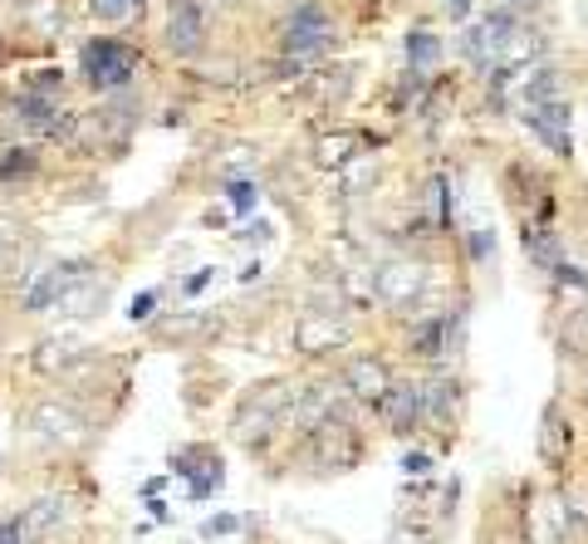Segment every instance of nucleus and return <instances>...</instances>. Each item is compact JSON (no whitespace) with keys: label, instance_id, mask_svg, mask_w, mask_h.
Segmentation results:
<instances>
[{"label":"nucleus","instance_id":"4468645a","mask_svg":"<svg viewBox=\"0 0 588 544\" xmlns=\"http://www.w3.org/2000/svg\"><path fill=\"white\" fill-rule=\"evenodd\" d=\"M402 344H407V353L417 358V363H451V329H446V309H422L412 314L407 334H402Z\"/></svg>","mask_w":588,"mask_h":544},{"label":"nucleus","instance_id":"c85d7f7f","mask_svg":"<svg viewBox=\"0 0 588 544\" xmlns=\"http://www.w3.org/2000/svg\"><path fill=\"white\" fill-rule=\"evenodd\" d=\"M246 520L241 515H211V520H202V540H226V535H236Z\"/></svg>","mask_w":588,"mask_h":544},{"label":"nucleus","instance_id":"423d86ee","mask_svg":"<svg viewBox=\"0 0 588 544\" xmlns=\"http://www.w3.org/2000/svg\"><path fill=\"white\" fill-rule=\"evenodd\" d=\"M211 45V6L206 0H187V6H172L162 20V50L172 59H196Z\"/></svg>","mask_w":588,"mask_h":544},{"label":"nucleus","instance_id":"6ab92c4d","mask_svg":"<svg viewBox=\"0 0 588 544\" xmlns=\"http://www.w3.org/2000/svg\"><path fill=\"white\" fill-rule=\"evenodd\" d=\"M402 54H407V69H417V74H432L442 64V35L437 30H427V25H412L407 35H402Z\"/></svg>","mask_w":588,"mask_h":544},{"label":"nucleus","instance_id":"412c9836","mask_svg":"<svg viewBox=\"0 0 588 544\" xmlns=\"http://www.w3.org/2000/svg\"><path fill=\"white\" fill-rule=\"evenodd\" d=\"M358 143H363V138L339 128V133L319 138V152H314V157H319V167H348V162H358Z\"/></svg>","mask_w":588,"mask_h":544},{"label":"nucleus","instance_id":"ddd939ff","mask_svg":"<svg viewBox=\"0 0 588 544\" xmlns=\"http://www.w3.org/2000/svg\"><path fill=\"white\" fill-rule=\"evenodd\" d=\"M373 412H378V422H383L392 437H417V432L427 427V422H422V383L417 378H398Z\"/></svg>","mask_w":588,"mask_h":544},{"label":"nucleus","instance_id":"f8f14e48","mask_svg":"<svg viewBox=\"0 0 588 544\" xmlns=\"http://www.w3.org/2000/svg\"><path fill=\"white\" fill-rule=\"evenodd\" d=\"M520 123L535 138L544 152L554 157H574V108L569 104H540V108H520Z\"/></svg>","mask_w":588,"mask_h":544},{"label":"nucleus","instance_id":"c756f323","mask_svg":"<svg viewBox=\"0 0 588 544\" xmlns=\"http://www.w3.org/2000/svg\"><path fill=\"white\" fill-rule=\"evenodd\" d=\"M211 280H216V265H202V270H196V275H187V280H182V285H177V295H182V300H196L206 285H211Z\"/></svg>","mask_w":588,"mask_h":544},{"label":"nucleus","instance_id":"bb28decb","mask_svg":"<svg viewBox=\"0 0 588 544\" xmlns=\"http://www.w3.org/2000/svg\"><path fill=\"white\" fill-rule=\"evenodd\" d=\"M466 255H471V265H486L496 255V231H466Z\"/></svg>","mask_w":588,"mask_h":544},{"label":"nucleus","instance_id":"393cba45","mask_svg":"<svg viewBox=\"0 0 588 544\" xmlns=\"http://www.w3.org/2000/svg\"><path fill=\"white\" fill-rule=\"evenodd\" d=\"M148 0H89V15L98 25H128V20H143Z\"/></svg>","mask_w":588,"mask_h":544},{"label":"nucleus","instance_id":"a211bd4d","mask_svg":"<svg viewBox=\"0 0 588 544\" xmlns=\"http://www.w3.org/2000/svg\"><path fill=\"white\" fill-rule=\"evenodd\" d=\"M64 520H69V500L64 496H40V500H30V505L20 510V525H25L30 540H50Z\"/></svg>","mask_w":588,"mask_h":544},{"label":"nucleus","instance_id":"f3484780","mask_svg":"<svg viewBox=\"0 0 588 544\" xmlns=\"http://www.w3.org/2000/svg\"><path fill=\"white\" fill-rule=\"evenodd\" d=\"M104 304H108V280L84 275L64 290V300L54 304V314H59V319H89V314H104Z\"/></svg>","mask_w":588,"mask_h":544},{"label":"nucleus","instance_id":"dca6fc26","mask_svg":"<svg viewBox=\"0 0 588 544\" xmlns=\"http://www.w3.org/2000/svg\"><path fill=\"white\" fill-rule=\"evenodd\" d=\"M569 442L574 432H569V417H564V402H549L540 417V461L549 471H564L569 466Z\"/></svg>","mask_w":588,"mask_h":544},{"label":"nucleus","instance_id":"7c9ffc66","mask_svg":"<svg viewBox=\"0 0 588 544\" xmlns=\"http://www.w3.org/2000/svg\"><path fill=\"white\" fill-rule=\"evenodd\" d=\"M402 476H432V456L427 451H407L402 456Z\"/></svg>","mask_w":588,"mask_h":544},{"label":"nucleus","instance_id":"7ed1b4c3","mask_svg":"<svg viewBox=\"0 0 588 544\" xmlns=\"http://www.w3.org/2000/svg\"><path fill=\"white\" fill-rule=\"evenodd\" d=\"M339 20H334V10L324 6V0H294V6L280 15L275 25V54H285V59H324V54L339 50Z\"/></svg>","mask_w":588,"mask_h":544},{"label":"nucleus","instance_id":"f257e3e1","mask_svg":"<svg viewBox=\"0 0 588 544\" xmlns=\"http://www.w3.org/2000/svg\"><path fill=\"white\" fill-rule=\"evenodd\" d=\"M300 398H304V383H294V378L260 383L255 393L241 398V412H236V422H231L236 442H241L246 451H265L270 437L290 432V417H294V407H300Z\"/></svg>","mask_w":588,"mask_h":544},{"label":"nucleus","instance_id":"473e14b6","mask_svg":"<svg viewBox=\"0 0 588 544\" xmlns=\"http://www.w3.org/2000/svg\"><path fill=\"white\" fill-rule=\"evenodd\" d=\"M388 544H432V535H427V530H412V525H398V530H392V535H388Z\"/></svg>","mask_w":588,"mask_h":544},{"label":"nucleus","instance_id":"cd10ccee","mask_svg":"<svg viewBox=\"0 0 588 544\" xmlns=\"http://www.w3.org/2000/svg\"><path fill=\"white\" fill-rule=\"evenodd\" d=\"M157 300H162V290H143V295H133V304H128V319H133V324H152V319H157Z\"/></svg>","mask_w":588,"mask_h":544},{"label":"nucleus","instance_id":"b1692460","mask_svg":"<svg viewBox=\"0 0 588 544\" xmlns=\"http://www.w3.org/2000/svg\"><path fill=\"white\" fill-rule=\"evenodd\" d=\"M211 461H221L211 446H206V442H187V446H177V451H172V476H187V481H196V476H202Z\"/></svg>","mask_w":588,"mask_h":544},{"label":"nucleus","instance_id":"39448f33","mask_svg":"<svg viewBox=\"0 0 588 544\" xmlns=\"http://www.w3.org/2000/svg\"><path fill=\"white\" fill-rule=\"evenodd\" d=\"M300 456L319 471H353L363 461V432H358L353 417H339V422H319L300 437Z\"/></svg>","mask_w":588,"mask_h":544},{"label":"nucleus","instance_id":"a878e982","mask_svg":"<svg viewBox=\"0 0 588 544\" xmlns=\"http://www.w3.org/2000/svg\"><path fill=\"white\" fill-rule=\"evenodd\" d=\"M221 481H226V466H221V461H211V466H206V471L192 481V500L216 496V491H221Z\"/></svg>","mask_w":588,"mask_h":544},{"label":"nucleus","instance_id":"e433bc0d","mask_svg":"<svg viewBox=\"0 0 588 544\" xmlns=\"http://www.w3.org/2000/svg\"><path fill=\"white\" fill-rule=\"evenodd\" d=\"M505 10H515V15H535V10H544V0H500Z\"/></svg>","mask_w":588,"mask_h":544},{"label":"nucleus","instance_id":"4be33fe9","mask_svg":"<svg viewBox=\"0 0 588 544\" xmlns=\"http://www.w3.org/2000/svg\"><path fill=\"white\" fill-rule=\"evenodd\" d=\"M221 197L246 221V216H255V206H260V197H265V187H260L255 177H231V182H221Z\"/></svg>","mask_w":588,"mask_h":544},{"label":"nucleus","instance_id":"9d476101","mask_svg":"<svg viewBox=\"0 0 588 544\" xmlns=\"http://www.w3.org/2000/svg\"><path fill=\"white\" fill-rule=\"evenodd\" d=\"M89 260H59V265H45V270H30V285L20 290V309L25 314H45L54 304L64 300V290L74 285V280L89 275Z\"/></svg>","mask_w":588,"mask_h":544},{"label":"nucleus","instance_id":"aec40b11","mask_svg":"<svg viewBox=\"0 0 588 544\" xmlns=\"http://www.w3.org/2000/svg\"><path fill=\"white\" fill-rule=\"evenodd\" d=\"M559 348L569 358H579V363H588V300L574 304V309L559 319Z\"/></svg>","mask_w":588,"mask_h":544},{"label":"nucleus","instance_id":"2f4dec72","mask_svg":"<svg viewBox=\"0 0 588 544\" xmlns=\"http://www.w3.org/2000/svg\"><path fill=\"white\" fill-rule=\"evenodd\" d=\"M437 6L451 25H466V20H471V0H437Z\"/></svg>","mask_w":588,"mask_h":544},{"label":"nucleus","instance_id":"f03ea898","mask_svg":"<svg viewBox=\"0 0 588 544\" xmlns=\"http://www.w3.org/2000/svg\"><path fill=\"white\" fill-rule=\"evenodd\" d=\"M148 59L133 40L118 35H89L79 45V79L84 89L98 94V99H113V94H128L138 79H143Z\"/></svg>","mask_w":588,"mask_h":544},{"label":"nucleus","instance_id":"f704fd0d","mask_svg":"<svg viewBox=\"0 0 588 544\" xmlns=\"http://www.w3.org/2000/svg\"><path fill=\"white\" fill-rule=\"evenodd\" d=\"M241 241H250V246H265V241H270V221H250L246 231H241Z\"/></svg>","mask_w":588,"mask_h":544},{"label":"nucleus","instance_id":"6e6552de","mask_svg":"<svg viewBox=\"0 0 588 544\" xmlns=\"http://www.w3.org/2000/svg\"><path fill=\"white\" fill-rule=\"evenodd\" d=\"M348 344H353V319H348V314L304 309L300 324L290 329V348L294 353H304V358H329V353H339V348H348Z\"/></svg>","mask_w":588,"mask_h":544},{"label":"nucleus","instance_id":"0eeeda50","mask_svg":"<svg viewBox=\"0 0 588 544\" xmlns=\"http://www.w3.org/2000/svg\"><path fill=\"white\" fill-rule=\"evenodd\" d=\"M422 383V432H442V437H456V422H461V402H466V388L456 373L446 368H432V373L417 378Z\"/></svg>","mask_w":588,"mask_h":544},{"label":"nucleus","instance_id":"2eb2a0df","mask_svg":"<svg viewBox=\"0 0 588 544\" xmlns=\"http://www.w3.org/2000/svg\"><path fill=\"white\" fill-rule=\"evenodd\" d=\"M45 177V148L0 143V192H25Z\"/></svg>","mask_w":588,"mask_h":544},{"label":"nucleus","instance_id":"c9c22d12","mask_svg":"<svg viewBox=\"0 0 588 544\" xmlns=\"http://www.w3.org/2000/svg\"><path fill=\"white\" fill-rule=\"evenodd\" d=\"M54 348H64V344H54ZM74 358H84V353H59V368H64V363H74ZM35 363L45 368V373H54V353H40Z\"/></svg>","mask_w":588,"mask_h":544},{"label":"nucleus","instance_id":"1a4fd4ad","mask_svg":"<svg viewBox=\"0 0 588 544\" xmlns=\"http://www.w3.org/2000/svg\"><path fill=\"white\" fill-rule=\"evenodd\" d=\"M25 427H30V437L54 442V446H74L89 437V422H84V412L69 398H40L25 412Z\"/></svg>","mask_w":588,"mask_h":544},{"label":"nucleus","instance_id":"4c0bfd02","mask_svg":"<svg viewBox=\"0 0 588 544\" xmlns=\"http://www.w3.org/2000/svg\"><path fill=\"white\" fill-rule=\"evenodd\" d=\"M250 280H260V260H250V265L241 270V285H250Z\"/></svg>","mask_w":588,"mask_h":544},{"label":"nucleus","instance_id":"9b49d317","mask_svg":"<svg viewBox=\"0 0 588 544\" xmlns=\"http://www.w3.org/2000/svg\"><path fill=\"white\" fill-rule=\"evenodd\" d=\"M339 378H344V388L353 393L363 407H378V402L388 398V388L398 383V373H392V363L383 353H348L344 358V368H339Z\"/></svg>","mask_w":588,"mask_h":544},{"label":"nucleus","instance_id":"5701e85b","mask_svg":"<svg viewBox=\"0 0 588 544\" xmlns=\"http://www.w3.org/2000/svg\"><path fill=\"white\" fill-rule=\"evenodd\" d=\"M25 94H35V99H50V104H59L64 99V89H69V79H64V69L59 64H40V69H30V79L20 84Z\"/></svg>","mask_w":588,"mask_h":544},{"label":"nucleus","instance_id":"72a5a7b5","mask_svg":"<svg viewBox=\"0 0 588 544\" xmlns=\"http://www.w3.org/2000/svg\"><path fill=\"white\" fill-rule=\"evenodd\" d=\"M0 544H30L25 525H20V515H15V520H6V525H0Z\"/></svg>","mask_w":588,"mask_h":544},{"label":"nucleus","instance_id":"20e7f679","mask_svg":"<svg viewBox=\"0 0 588 544\" xmlns=\"http://www.w3.org/2000/svg\"><path fill=\"white\" fill-rule=\"evenodd\" d=\"M432 290V265L422 255H392L373 265V304L392 314H422Z\"/></svg>","mask_w":588,"mask_h":544}]
</instances>
